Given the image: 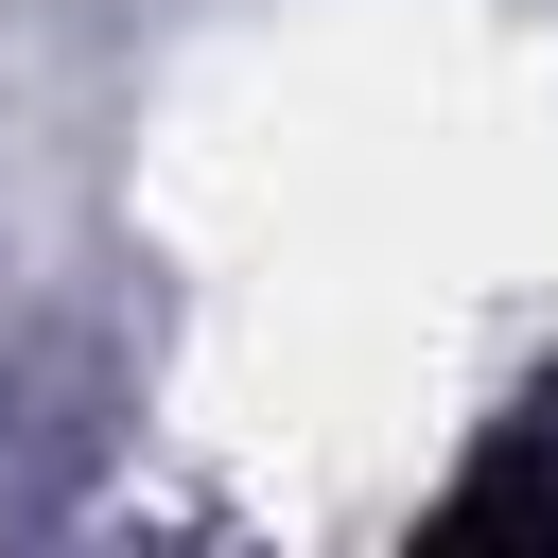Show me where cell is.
Returning a JSON list of instances; mask_svg holds the SVG:
<instances>
[{"mask_svg":"<svg viewBox=\"0 0 558 558\" xmlns=\"http://www.w3.org/2000/svg\"><path fill=\"white\" fill-rule=\"evenodd\" d=\"M453 523H558V418H523V436L453 488Z\"/></svg>","mask_w":558,"mask_h":558,"instance_id":"obj_1","label":"cell"}]
</instances>
